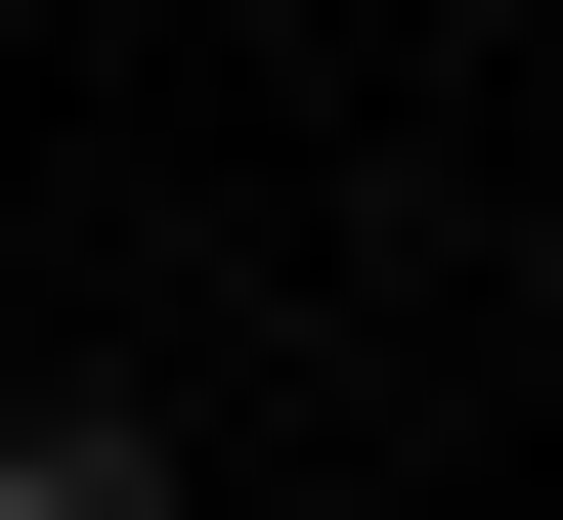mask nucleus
I'll use <instances>...</instances> for the list:
<instances>
[{
	"label": "nucleus",
	"instance_id": "1",
	"mask_svg": "<svg viewBox=\"0 0 563 520\" xmlns=\"http://www.w3.org/2000/svg\"><path fill=\"white\" fill-rule=\"evenodd\" d=\"M0 520H174V477H131V434H0Z\"/></svg>",
	"mask_w": 563,
	"mask_h": 520
}]
</instances>
